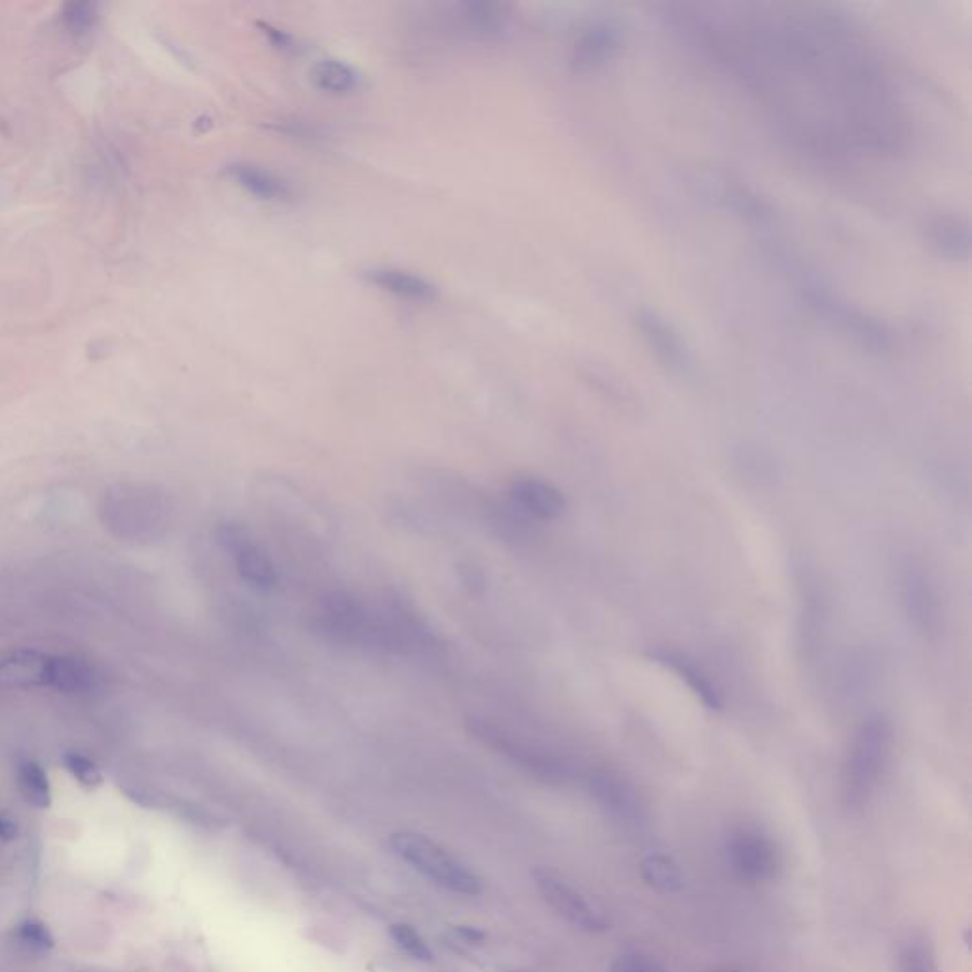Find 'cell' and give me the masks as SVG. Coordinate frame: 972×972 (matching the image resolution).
<instances>
[{
  "label": "cell",
  "mask_w": 972,
  "mask_h": 972,
  "mask_svg": "<svg viewBox=\"0 0 972 972\" xmlns=\"http://www.w3.org/2000/svg\"><path fill=\"white\" fill-rule=\"evenodd\" d=\"M37 686L69 695H88L101 686V674L92 663L75 655L42 654Z\"/></svg>",
  "instance_id": "8"
},
{
  "label": "cell",
  "mask_w": 972,
  "mask_h": 972,
  "mask_svg": "<svg viewBox=\"0 0 972 972\" xmlns=\"http://www.w3.org/2000/svg\"><path fill=\"white\" fill-rule=\"evenodd\" d=\"M610 972H665V969L648 955L623 954L612 963Z\"/></svg>",
  "instance_id": "27"
},
{
  "label": "cell",
  "mask_w": 972,
  "mask_h": 972,
  "mask_svg": "<svg viewBox=\"0 0 972 972\" xmlns=\"http://www.w3.org/2000/svg\"><path fill=\"white\" fill-rule=\"evenodd\" d=\"M589 790L600 807L617 821H635L640 813V800L635 786L614 771L597 769L589 775Z\"/></svg>",
  "instance_id": "12"
},
{
  "label": "cell",
  "mask_w": 972,
  "mask_h": 972,
  "mask_svg": "<svg viewBox=\"0 0 972 972\" xmlns=\"http://www.w3.org/2000/svg\"><path fill=\"white\" fill-rule=\"evenodd\" d=\"M648 657L657 665L676 674L682 682H686L690 692L705 705V709L712 712L724 711L722 692L716 688V684H712L709 674L705 673L697 663H693V659L688 655L671 648H655L652 652H648Z\"/></svg>",
  "instance_id": "10"
},
{
  "label": "cell",
  "mask_w": 972,
  "mask_h": 972,
  "mask_svg": "<svg viewBox=\"0 0 972 972\" xmlns=\"http://www.w3.org/2000/svg\"><path fill=\"white\" fill-rule=\"evenodd\" d=\"M726 860L731 874L747 885L773 881L783 864L779 845L758 826H737L729 832Z\"/></svg>",
  "instance_id": "3"
},
{
  "label": "cell",
  "mask_w": 972,
  "mask_h": 972,
  "mask_svg": "<svg viewBox=\"0 0 972 972\" xmlns=\"http://www.w3.org/2000/svg\"><path fill=\"white\" fill-rule=\"evenodd\" d=\"M18 938L23 946L35 952H46L54 946V938L50 935V931L37 921H27L19 925Z\"/></svg>",
  "instance_id": "26"
},
{
  "label": "cell",
  "mask_w": 972,
  "mask_h": 972,
  "mask_svg": "<svg viewBox=\"0 0 972 972\" xmlns=\"http://www.w3.org/2000/svg\"><path fill=\"white\" fill-rule=\"evenodd\" d=\"M226 173L247 194H251L259 200H264V202H285L293 194L291 185L283 177L276 175L270 169L261 168L257 164L238 162V164L228 166Z\"/></svg>",
  "instance_id": "14"
},
{
  "label": "cell",
  "mask_w": 972,
  "mask_h": 972,
  "mask_svg": "<svg viewBox=\"0 0 972 972\" xmlns=\"http://www.w3.org/2000/svg\"><path fill=\"white\" fill-rule=\"evenodd\" d=\"M625 35L619 19L604 18L589 23L576 38L570 54V65L576 73H591L616 56Z\"/></svg>",
  "instance_id": "6"
},
{
  "label": "cell",
  "mask_w": 972,
  "mask_h": 972,
  "mask_svg": "<svg viewBox=\"0 0 972 972\" xmlns=\"http://www.w3.org/2000/svg\"><path fill=\"white\" fill-rule=\"evenodd\" d=\"M63 764L80 785L86 788H97L103 785L101 769L88 756L78 752H67L63 756Z\"/></svg>",
  "instance_id": "24"
},
{
  "label": "cell",
  "mask_w": 972,
  "mask_h": 972,
  "mask_svg": "<svg viewBox=\"0 0 972 972\" xmlns=\"http://www.w3.org/2000/svg\"><path fill=\"white\" fill-rule=\"evenodd\" d=\"M264 29H266V35L274 40V44H276V46H281V48H287V46H289V42H291V37H289V35L281 33V31H278V29H272V27H268V25H266Z\"/></svg>",
  "instance_id": "29"
},
{
  "label": "cell",
  "mask_w": 972,
  "mask_h": 972,
  "mask_svg": "<svg viewBox=\"0 0 972 972\" xmlns=\"http://www.w3.org/2000/svg\"><path fill=\"white\" fill-rule=\"evenodd\" d=\"M19 788L23 798L35 807L46 809L52 804V788L44 769L33 760H25L18 767Z\"/></svg>",
  "instance_id": "22"
},
{
  "label": "cell",
  "mask_w": 972,
  "mask_h": 972,
  "mask_svg": "<svg viewBox=\"0 0 972 972\" xmlns=\"http://www.w3.org/2000/svg\"><path fill=\"white\" fill-rule=\"evenodd\" d=\"M640 876L659 893H678L684 889V874L678 862L667 853H650L640 860Z\"/></svg>",
  "instance_id": "18"
},
{
  "label": "cell",
  "mask_w": 972,
  "mask_h": 972,
  "mask_svg": "<svg viewBox=\"0 0 972 972\" xmlns=\"http://www.w3.org/2000/svg\"><path fill=\"white\" fill-rule=\"evenodd\" d=\"M532 878L543 900L576 929L589 935H600L610 929V921L599 906L572 883H568V879L562 878L559 872L551 868H536Z\"/></svg>",
  "instance_id": "5"
},
{
  "label": "cell",
  "mask_w": 972,
  "mask_h": 972,
  "mask_svg": "<svg viewBox=\"0 0 972 972\" xmlns=\"http://www.w3.org/2000/svg\"><path fill=\"white\" fill-rule=\"evenodd\" d=\"M65 25L75 35L90 33L97 23V8L90 2H73L63 12Z\"/></svg>",
  "instance_id": "25"
},
{
  "label": "cell",
  "mask_w": 972,
  "mask_h": 972,
  "mask_svg": "<svg viewBox=\"0 0 972 972\" xmlns=\"http://www.w3.org/2000/svg\"><path fill=\"white\" fill-rule=\"evenodd\" d=\"M898 597L904 616L917 635L935 638L942 631V599L923 564L904 562L898 572Z\"/></svg>",
  "instance_id": "4"
},
{
  "label": "cell",
  "mask_w": 972,
  "mask_h": 972,
  "mask_svg": "<svg viewBox=\"0 0 972 972\" xmlns=\"http://www.w3.org/2000/svg\"><path fill=\"white\" fill-rule=\"evenodd\" d=\"M390 935L395 940V944L405 954L411 955L412 959L426 961V963L433 959V952H431L428 942L422 938V935L412 925H407V923H393L392 927H390Z\"/></svg>",
  "instance_id": "23"
},
{
  "label": "cell",
  "mask_w": 972,
  "mask_h": 972,
  "mask_svg": "<svg viewBox=\"0 0 972 972\" xmlns=\"http://www.w3.org/2000/svg\"><path fill=\"white\" fill-rule=\"evenodd\" d=\"M18 836V826L10 819L0 817V840H14Z\"/></svg>",
  "instance_id": "28"
},
{
  "label": "cell",
  "mask_w": 972,
  "mask_h": 972,
  "mask_svg": "<svg viewBox=\"0 0 972 972\" xmlns=\"http://www.w3.org/2000/svg\"><path fill=\"white\" fill-rule=\"evenodd\" d=\"M893 741V724L881 712L866 716L853 731L842 764V802L849 811H860L876 794Z\"/></svg>",
  "instance_id": "1"
},
{
  "label": "cell",
  "mask_w": 972,
  "mask_h": 972,
  "mask_svg": "<svg viewBox=\"0 0 972 972\" xmlns=\"http://www.w3.org/2000/svg\"><path fill=\"white\" fill-rule=\"evenodd\" d=\"M314 86L331 95L354 94L361 84L356 67L340 59H323L312 69Z\"/></svg>",
  "instance_id": "17"
},
{
  "label": "cell",
  "mask_w": 972,
  "mask_h": 972,
  "mask_svg": "<svg viewBox=\"0 0 972 972\" xmlns=\"http://www.w3.org/2000/svg\"><path fill=\"white\" fill-rule=\"evenodd\" d=\"M635 323L646 344L671 371L680 374L692 373L695 367L692 352L671 323H667L665 318H661L652 310L636 312Z\"/></svg>",
  "instance_id": "9"
},
{
  "label": "cell",
  "mask_w": 972,
  "mask_h": 972,
  "mask_svg": "<svg viewBox=\"0 0 972 972\" xmlns=\"http://www.w3.org/2000/svg\"><path fill=\"white\" fill-rule=\"evenodd\" d=\"M469 731H473L479 739L486 741L488 745L492 747L502 748V750H507V754H513L517 758H521L524 764L528 766L536 767L540 769L543 773L551 775V777H561L564 773V767L553 760V758H547V756H542L534 750H530L528 747H523L521 743H515L511 741V737L505 733L504 729L488 720H483V718H468L466 722Z\"/></svg>",
  "instance_id": "15"
},
{
  "label": "cell",
  "mask_w": 972,
  "mask_h": 972,
  "mask_svg": "<svg viewBox=\"0 0 972 972\" xmlns=\"http://www.w3.org/2000/svg\"><path fill=\"white\" fill-rule=\"evenodd\" d=\"M219 540L234 555L238 574L243 581L261 591H270L276 587L278 574L274 564L243 528L236 524H226L219 530Z\"/></svg>",
  "instance_id": "7"
},
{
  "label": "cell",
  "mask_w": 972,
  "mask_h": 972,
  "mask_svg": "<svg viewBox=\"0 0 972 972\" xmlns=\"http://www.w3.org/2000/svg\"><path fill=\"white\" fill-rule=\"evenodd\" d=\"M390 845L412 868L452 893L473 897L483 891V881L473 870H469L462 860L452 857L445 847L420 832H395L390 838Z\"/></svg>",
  "instance_id": "2"
},
{
  "label": "cell",
  "mask_w": 972,
  "mask_h": 972,
  "mask_svg": "<svg viewBox=\"0 0 972 972\" xmlns=\"http://www.w3.org/2000/svg\"><path fill=\"white\" fill-rule=\"evenodd\" d=\"M509 498L524 515L538 521H555L566 509L561 490L543 479L521 477L509 486Z\"/></svg>",
  "instance_id": "11"
},
{
  "label": "cell",
  "mask_w": 972,
  "mask_h": 972,
  "mask_svg": "<svg viewBox=\"0 0 972 972\" xmlns=\"http://www.w3.org/2000/svg\"><path fill=\"white\" fill-rule=\"evenodd\" d=\"M365 278L380 291L390 293L397 299L409 300V302H431L437 297V287L433 283L409 270H401L393 266H376L365 272Z\"/></svg>",
  "instance_id": "13"
},
{
  "label": "cell",
  "mask_w": 972,
  "mask_h": 972,
  "mask_svg": "<svg viewBox=\"0 0 972 972\" xmlns=\"http://www.w3.org/2000/svg\"><path fill=\"white\" fill-rule=\"evenodd\" d=\"M712 972H745V971H728V969H726V971H712Z\"/></svg>",
  "instance_id": "30"
},
{
  "label": "cell",
  "mask_w": 972,
  "mask_h": 972,
  "mask_svg": "<svg viewBox=\"0 0 972 972\" xmlns=\"http://www.w3.org/2000/svg\"><path fill=\"white\" fill-rule=\"evenodd\" d=\"M460 19L464 29L477 38H496L507 27L509 16L502 4L492 2H469L462 6Z\"/></svg>",
  "instance_id": "16"
},
{
  "label": "cell",
  "mask_w": 972,
  "mask_h": 972,
  "mask_svg": "<svg viewBox=\"0 0 972 972\" xmlns=\"http://www.w3.org/2000/svg\"><path fill=\"white\" fill-rule=\"evenodd\" d=\"M804 587V599H802V648L805 650V654L813 655L817 652L819 648V638H821V633L824 629V599L821 595V591L811 585L809 580H805L802 583Z\"/></svg>",
  "instance_id": "21"
},
{
  "label": "cell",
  "mask_w": 972,
  "mask_h": 972,
  "mask_svg": "<svg viewBox=\"0 0 972 972\" xmlns=\"http://www.w3.org/2000/svg\"><path fill=\"white\" fill-rule=\"evenodd\" d=\"M929 238L942 255L965 259L969 255V226L955 217H940L929 228Z\"/></svg>",
  "instance_id": "20"
},
{
  "label": "cell",
  "mask_w": 972,
  "mask_h": 972,
  "mask_svg": "<svg viewBox=\"0 0 972 972\" xmlns=\"http://www.w3.org/2000/svg\"><path fill=\"white\" fill-rule=\"evenodd\" d=\"M897 972H940L933 942L923 933H910L897 952Z\"/></svg>",
  "instance_id": "19"
}]
</instances>
